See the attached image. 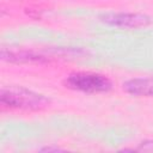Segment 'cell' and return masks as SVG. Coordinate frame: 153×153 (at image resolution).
Listing matches in <instances>:
<instances>
[{
	"instance_id": "obj_6",
	"label": "cell",
	"mask_w": 153,
	"mask_h": 153,
	"mask_svg": "<svg viewBox=\"0 0 153 153\" xmlns=\"http://www.w3.org/2000/svg\"><path fill=\"white\" fill-rule=\"evenodd\" d=\"M134 151H143V152H153V140L142 141L139 147L134 148Z\"/></svg>"
},
{
	"instance_id": "obj_1",
	"label": "cell",
	"mask_w": 153,
	"mask_h": 153,
	"mask_svg": "<svg viewBox=\"0 0 153 153\" xmlns=\"http://www.w3.org/2000/svg\"><path fill=\"white\" fill-rule=\"evenodd\" d=\"M0 102L6 108L27 111L43 110L50 104V100L45 96L17 86L2 88L0 94Z\"/></svg>"
},
{
	"instance_id": "obj_7",
	"label": "cell",
	"mask_w": 153,
	"mask_h": 153,
	"mask_svg": "<svg viewBox=\"0 0 153 153\" xmlns=\"http://www.w3.org/2000/svg\"><path fill=\"white\" fill-rule=\"evenodd\" d=\"M41 151L42 152H59V151H62V149L59 148V147H44Z\"/></svg>"
},
{
	"instance_id": "obj_4",
	"label": "cell",
	"mask_w": 153,
	"mask_h": 153,
	"mask_svg": "<svg viewBox=\"0 0 153 153\" xmlns=\"http://www.w3.org/2000/svg\"><path fill=\"white\" fill-rule=\"evenodd\" d=\"M123 90L136 97H153V78H134L123 84Z\"/></svg>"
},
{
	"instance_id": "obj_5",
	"label": "cell",
	"mask_w": 153,
	"mask_h": 153,
	"mask_svg": "<svg viewBox=\"0 0 153 153\" xmlns=\"http://www.w3.org/2000/svg\"><path fill=\"white\" fill-rule=\"evenodd\" d=\"M1 57L5 61L8 62H17V63H27V62H45V57L42 55L35 54L32 51L27 50H13V49H6L2 48L1 50Z\"/></svg>"
},
{
	"instance_id": "obj_3",
	"label": "cell",
	"mask_w": 153,
	"mask_h": 153,
	"mask_svg": "<svg viewBox=\"0 0 153 153\" xmlns=\"http://www.w3.org/2000/svg\"><path fill=\"white\" fill-rule=\"evenodd\" d=\"M102 22L117 27L136 29L147 26L151 23V18L139 13H108L100 17Z\"/></svg>"
},
{
	"instance_id": "obj_2",
	"label": "cell",
	"mask_w": 153,
	"mask_h": 153,
	"mask_svg": "<svg viewBox=\"0 0 153 153\" xmlns=\"http://www.w3.org/2000/svg\"><path fill=\"white\" fill-rule=\"evenodd\" d=\"M66 87L86 93L108 92L112 87V82L103 74L91 72H76L69 74L65 80Z\"/></svg>"
}]
</instances>
